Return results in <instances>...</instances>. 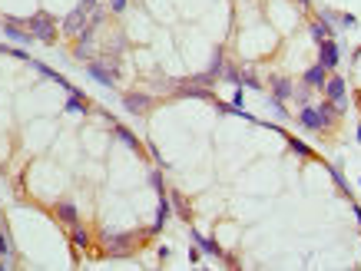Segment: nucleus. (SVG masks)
Listing matches in <instances>:
<instances>
[{
  "mask_svg": "<svg viewBox=\"0 0 361 271\" xmlns=\"http://www.w3.org/2000/svg\"><path fill=\"white\" fill-rule=\"evenodd\" d=\"M30 33H33V40H40V43H53V40H56V24H53V17L37 14V17L30 20Z\"/></svg>",
  "mask_w": 361,
  "mask_h": 271,
  "instance_id": "nucleus-1",
  "label": "nucleus"
},
{
  "mask_svg": "<svg viewBox=\"0 0 361 271\" xmlns=\"http://www.w3.org/2000/svg\"><path fill=\"white\" fill-rule=\"evenodd\" d=\"M298 122H302L305 129H318V132H321V129H328V126H331L335 119H331V116H328L325 109H321V106H315V109L308 106V109H302V116H298Z\"/></svg>",
  "mask_w": 361,
  "mask_h": 271,
  "instance_id": "nucleus-2",
  "label": "nucleus"
},
{
  "mask_svg": "<svg viewBox=\"0 0 361 271\" xmlns=\"http://www.w3.org/2000/svg\"><path fill=\"white\" fill-rule=\"evenodd\" d=\"M86 14H89V10L80 4V7H76L70 17H66V20H63V33H66V37H76V33L86 27Z\"/></svg>",
  "mask_w": 361,
  "mask_h": 271,
  "instance_id": "nucleus-3",
  "label": "nucleus"
},
{
  "mask_svg": "<svg viewBox=\"0 0 361 271\" xmlns=\"http://www.w3.org/2000/svg\"><path fill=\"white\" fill-rule=\"evenodd\" d=\"M338 56H341V53H338V43L331 40V37H328V40H321V43H318V60H321V66H325V70L338 66Z\"/></svg>",
  "mask_w": 361,
  "mask_h": 271,
  "instance_id": "nucleus-4",
  "label": "nucleus"
},
{
  "mask_svg": "<svg viewBox=\"0 0 361 271\" xmlns=\"http://www.w3.org/2000/svg\"><path fill=\"white\" fill-rule=\"evenodd\" d=\"M89 76L97 83H103V86H116V66H103V63H89L86 66Z\"/></svg>",
  "mask_w": 361,
  "mask_h": 271,
  "instance_id": "nucleus-5",
  "label": "nucleus"
},
{
  "mask_svg": "<svg viewBox=\"0 0 361 271\" xmlns=\"http://www.w3.org/2000/svg\"><path fill=\"white\" fill-rule=\"evenodd\" d=\"M325 96H328L331 103H338V106H345V80L341 76H331V80H325Z\"/></svg>",
  "mask_w": 361,
  "mask_h": 271,
  "instance_id": "nucleus-6",
  "label": "nucleus"
},
{
  "mask_svg": "<svg viewBox=\"0 0 361 271\" xmlns=\"http://www.w3.org/2000/svg\"><path fill=\"white\" fill-rule=\"evenodd\" d=\"M123 106H126L129 112H146V109H149V96H143V93H126V96H123Z\"/></svg>",
  "mask_w": 361,
  "mask_h": 271,
  "instance_id": "nucleus-7",
  "label": "nucleus"
},
{
  "mask_svg": "<svg viewBox=\"0 0 361 271\" xmlns=\"http://www.w3.org/2000/svg\"><path fill=\"white\" fill-rule=\"evenodd\" d=\"M4 30H7V37H10V40H17V43H33V33H30V30H24L20 24H14V20H10Z\"/></svg>",
  "mask_w": 361,
  "mask_h": 271,
  "instance_id": "nucleus-8",
  "label": "nucleus"
},
{
  "mask_svg": "<svg viewBox=\"0 0 361 271\" xmlns=\"http://www.w3.org/2000/svg\"><path fill=\"white\" fill-rule=\"evenodd\" d=\"M308 30H312V40H315V43H321V40H328V37H331V27H328V20H325V17H321V20H312V27H308Z\"/></svg>",
  "mask_w": 361,
  "mask_h": 271,
  "instance_id": "nucleus-9",
  "label": "nucleus"
},
{
  "mask_svg": "<svg viewBox=\"0 0 361 271\" xmlns=\"http://www.w3.org/2000/svg\"><path fill=\"white\" fill-rule=\"evenodd\" d=\"M56 215H60V222L76 225V205H70V202H56Z\"/></svg>",
  "mask_w": 361,
  "mask_h": 271,
  "instance_id": "nucleus-10",
  "label": "nucleus"
},
{
  "mask_svg": "<svg viewBox=\"0 0 361 271\" xmlns=\"http://www.w3.org/2000/svg\"><path fill=\"white\" fill-rule=\"evenodd\" d=\"M325 80H328V76H325V66H312V70H305V83L308 86H325Z\"/></svg>",
  "mask_w": 361,
  "mask_h": 271,
  "instance_id": "nucleus-11",
  "label": "nucleus"
},
{
  "mask_svg": "<svg viewBox=\"0 0 361 271\" xmlns=\"http://www.w3.org/2000/svg\"><path fill=\"white\" fill-rule=\"evenodd\" d=\"M275 99H292V83L289 80H275Z\"/></svg>",
  "mask_w": 361,
  "mask_h": 271,
  "instance_id": "nucleus-12",
  "label": "nucleus"
},
{
  "mask_svg": "<svg viewBox=\"0 0 361 271\" xmlns=\"http://www.w3.org/2000/svg\"><path fill=\"white\" fill-rule=\"evenodd\" d=\"M66 109L70 112H83L86 109V99H83V96H70V99H66Z\"/></svg>",
  "mask_w": 361,
  "mask_h": 271,
  "instance_id": "nucleus-13",
  "label": "nucleus"
},
{
  "mask_svg": "<svg viewBox=\"0 0 361 271\" xmlns=\"http://www.w3.org/2000/svg\"><path fill=\"white\" fill-rule=\"evenodd\" d=\"M196 241H199V248H202V251H209V255H219V248H216V241H209V238H202V235H196Z\"/></svg>",
  "mask_w": 361,
  "mask_h": 271,
  "instance_id": "nucleus-14",
  "label": "nucleus"
},
{
  "mask_svg": "<svg viewBox=\"0 0 361 271\" xmlns=\"http://www.w3.org/2000/svg\"><path fill=\"white\" fill-rule=\"evenodd\" d=\"M73 241H76V245H80V248H83V245H86V241H89V238H86V231H83L80 225H73Z\"/></svg>",
  "mask_w": 361,
  "mask_h": 271,
  "instance_id": "nucleus-15",
  "label": "nucleus"
},
{
  "mask_svg": "<svg viewBox=\"0 0 361 271\" xmlns=\"http://www.w3.org/2000/svg\"><path fill=\"white\" fill-rule=\"evenodd\" d=\"M110 10L113 14H123V10H126V0H110Z\"/></svg>",
  "mask_w": 361,
  "mask_h": 271,
  "instance_id": "nucleus-16",
  "label": "nucleus"
},
{
  "mask_svg": "<svg viewBox=\"0 0 361 271\" xmlns=\"http://www.w3.org/2000/svg\"><path fill=\"white\" fill-rule=\"evenodd\" d=\"M298 4H308V0H298Z\"/></svg>",
  "mask_w": 361,
  "mask_h": 271,
  "instance_id": "nucleus-17",
  "label": "nucleus"
}]
</instances>
